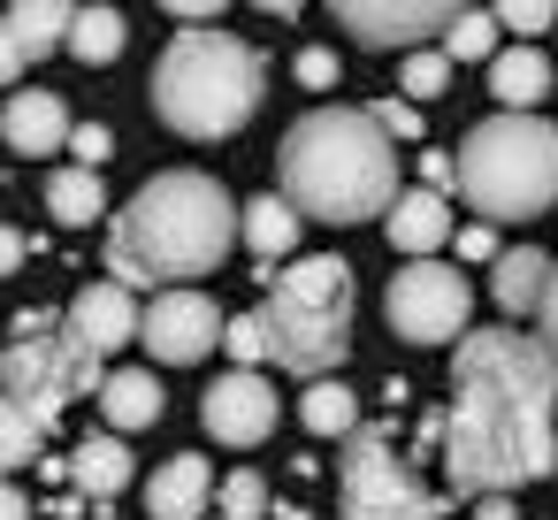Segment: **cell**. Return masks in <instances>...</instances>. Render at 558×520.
I'll list each match as a JSON object with an SVG mask.
<instances>
[{
    "label": "cell",
    "mask_w": 558,
    "mask_h": 520,
    "mask_svg": "<svg viewBox=\"0 0 558 520\" xmlns=\"http://www.w3.org/2000/svg\"><path fill=\"white\" fill-rule=\"evenodd\" d=\"M299 421H306L314 436H352V428H360V398H352L337 375H314L306 398H299Z\"/></svg>",
    "instance_id": "24"
},
{
    "label": "cell",
    "mask_w": 558,
    "mask_h": 520,
    "mask_svg": "<svg viewBox=\"0 0 558 520\" xmlns=\"http://www.w3.org/2000/svg\"><path fill=\"white\" fill-rule=\"evenodd\" d=\"M451 497H512L558 467V360L520 329H466L436 421Z\"/></svg>",
    "instance_id": "1"
},
{
    "label": "cell",
    "mask_w": 558,
    "mask_h": 520,
    "mask_svg": "<svg viewBox=\"0 0 558 520\" xmlns=\"http://www.w3.org/2000/svg\"><path fill=\"white\" fill-rule=\"evenodd\" d=\"M482 520H512V497H482Z\"/></svg>",
    "instance_id": "42"
},
{
    "label": "cell",
    "mask_w": 558,
    "mask_h": 520,
    "mask_svg": "<svg viewBox=\"0 0 558 520\" xmlns=\"http://www.w3.org/2000/svg\"><path fill=\"white\" fill-rule=\"evenodd\" d=\"M0 520H32V497H24L9 474H0Z\"/></svg>",
    "instance_id": "38"
},
{
    "label": "cell",
    "mask_w": 558,
    "mask_h": 520,
    "mask_svg": "<svg viewBox=\"0 0 558 520\" xmlns=\"http://www.w3.org/2000/svg\"><path fill=\"white\" fill-rule=\"evenodd\" d=\"M39 444H47V428H39L16 398H0V474L32 467V459H39Z\"/></svg>",
    "instance_id": "26"
},
{
    "label": "cell",
    "mask_w": 558,
    "mask_h": 520,
    "mask_svg": "<svg viewBox=\"0 0 558 520\" xmlns=\"http://www.w3.org/2000/svg\"><path fill=\"white\" fill-rule=\"evenodd\" d=\"M444 85H451V62H444V47H413V55H405V70H398V93L421 108V100H436Z\"/></svg>",
    "instance_id": "29"
},
{
    "label": "cell",
    "mask_w": 558,
    "mask_h": 520,
    "mask_svg": "<svg viewBox=\"0 0 558 520\" xmlns=\"http://www.w3.org/2000/svg\"><path fill=\"white\" fill-rule=\"evenodd\" d=\"M199 421L215 444H260V436H276V390L260 383V367H230L199 398Z\"/></svg>",
    "instance_id": "12"
},
{
    "label": "cell",
    "mask_w": 558,
    "mask_h": 520,
    "mask_svg": "<svg viewBox=\"0 0 558 520\" xmlns=\"http://www.w3.org/2000/svg\"><path fill=\"white\" fill-rule=\"evenodd\" d=\"M543 283H550V261H543L535 245H512V253H497V276H489V299H497L505 314H535V299H543Z\"/></svg>",
    "instance_id": "23"
},
{
    "label": "cell",
    "mask_w": 558,
    "mask_h": 520,
    "mask_svg": "<svg viewBox=\"0 0 558 520\" xmlns=\"http://www.w3.org/2000/svg\"><path fill=\"white\" fill-rule=\"evenodd\" d=\"M253 9H268V16H299L306 0H253Z\"/></svg>",
    "instance_id": "43"
},
{
    "label": "cell",
    "mask_w": 558,
    "mask_h": 520,
    "mask_svg": "<svg viewBox=\"0 0 558 520\" xmlns=\"http://www.w3.org/2000/svg\"><path fill=\"white\" fill-rule=\"evenodd\" d=\"M215 520H268V482L253 474V467H238V474H222L215 482V505H207Z\"/></svg>",
    "instance_id": "28"
},
{
    "label": "cell",
    "mask_w": 558,
    "mask_h": 520,
    "mask_svg": "<svg viewBox=\"0 0 558 520\" xmlns=\"http://www.w3.org/2000/svg\"><path fill=\"white\" fill-rule=\"evenodd\" d=\"M268 62L230 32H177L154 62V108L177 138H230L260 116Z\"/></svg>",
    "instance_id": "4"
},
{
    "label": "cell",
    "mask_w": 558,
    "mask_h": 520,
    "mask_svg": "<svg viewBox=\"0 0 558 520\" xmlns=\"http://www.w3.org/2000/svg\"><path fill=\"white\" fill-rule=\"evenodd\" d=\"M0 138H9V154H62L70 146L62 93H9V108H0Z\"/></svg>",
    "instance_id": "15"
},
{
    "label": "cell",
    "mask_w": 558,
    "mask_h": 520,
    "mask_svg": "<svg viewBox=\"0 0 558 520\" xmlns=\"http://www.w3.org/2000/svg\"><path fill=\"white\" fill-rule=\"evenodd\" d=\"M85 352H123V344H138V291H123L116 276H100V283H85L77 299H70V322H62Z\"/></svg>",
    "instance_id": "13"
},
{
    "label": "cell",
    "mask_w": 558,
    "mask_h": 520,
    "mask_svg": "<svg viewBox=\"0 0 558 520\" xmlns=\"http://www.w3.org/2000/svg\"><path fill=\"white\" fill-rule=\"evenodd\" d=\"M230 245H238V199L199 169H169L138 184L131 207L108 222V276L123 291H169L215 276Z\"/></svg>",
    "instance_id": "2"
},
{
    "label": "cell",
    "mask_w": 558,
    "mask_h": 520,
    "mask_svg": "<svg viewBox=\"0 0 558 520\" xmlns=\"http://www.w3.org/2000/svg\"><path fill=\"white\" fill-rule=\"evenodd\" d=\"M70 16H77V0H9V16H0V24L16 32L24 62H39V55H54L70 39Z\"/></svg>",
    "instance_id": "20"
},
{
    "label": "cell",
    "mask_w": 558,
    "mask_h": 520,
    "mask_svg": "<svg viewBox=\"0 0 558 520\" xmlns=\"http://www.w3.org/2000/svg\"><path fill=\"white\" fill-rule=\"evenodd\" d=\"M459 253H466V261H497V238H489V230H459Z\"/></svg>",
    "instance_id": "39"
},
{
    "label": "cell",
    "mask_w": 558,
    "mask_h": 520,
    "mask_svg": "<svg viewBox=\"0 0 558 520\" xmlns=\"http://www.w3.org/2000/svg\"><path fill=\"white\" fill-rule=\"evenodd\" d=\"M489 55H497V16L459 9V16L444 24V62H489Z\"/></svg>",
    "instance_id": "27"
},
{
    "label": "cell",
    "mask_w": 558,
    "mask_h": 520,
    "mask_svg": "<svg viewBox=\"0 0 558 520\" xmlns=\"http://www.w3.org/2000/svg\"><path fill=\"white\" fill-rule=\"evenodd\" d=\"M47 215H54L62 230L100 222V215H108V184H100V169H54V177H47Z\"/></svg>",
    "instance_id": "22"
},
{
    "label": "cell",
    "mask_w": 558,
    "mask_h": 520,
    "mask_svg": "<svg viewBox=\"0 0 558 520\" xmlns=\"http://www.w3.org/2000/svg\"><path fill=\"white\" fill-rule=\"evenodd\" d=\"M207 505H215V467L199 451H177V459L154 467V482H146L154 520H207Z\"/></svg>",
    "instance_id": "14"
},
{
    "label": "cell",
    "mask_w": 558,
    "mask_h": 520,
    "mask_svg": "<svg viewBox=\"0 0 558 520\" xmlns=\"http://www.w3.org/2000/svg\"><path fill=\"white\" fill-rule=\"evenodd\" d=\"M383 230H390V245L405 253V261H436V245L451 238V207H444V192H398L390 207H383Z\"/></svg>",
    "instance_id": "16"
},
{
    "label": "cell",
    "mask_w": 558,
    "mask_h": 520,
    "mask_svg": "<svg viewBox=\"0 0 558 520\" xmlns=\"http://www.w3.org/2000/svg\"><path fill=\"white\" fill-rule=\"evenodd\" d=\"M283 199L314 222H367L398 199V138L367 108H314L283 131Z\"/></svg>",
    "instance_id": "3"
},
{
    "label": "cell",
    "mask_w": 558,
    "mask_h": 520,
    "mask_svg": "<svg viewBox=\"0 0 558 520\" xmlns=\"http://www.w3.org/2000/svg\"><path fill=\"white\" fill-rule=\"evenodd\" d=\"M70 482H77L85 497L131 489V444H123V436H85V444L70 451Z\"/></svg>",
    "instance_id": "21"
},
{
    "label": "cell",
    "mask_w": 558,
    "mask_h": 520,
    "mask_svg": "<svg viewBox=\"0 0 558 520\" xmlns=\"http://www.w3.org/2000/svg\"><path fill=\"white\" fill-rule=\"evenodd\" d=\"M222 352H230L238 367H260V360H268V329H260V314H238V322H222Z\"/></svg>",
    "instance_id": "31"
},
{
    "label": "cell",
    "mask_w": 558,
    "mask_h": 520,
    "mask_svg": "<svg viewBox=\"0 0 558 520\" xmlns=\"http://www.w3.org/2000/svg\"><path fill=\"white\" fill-rule=\"evenodd\" d=\"M138 344H146L161 367H192V360H207V352L222 344V314H215L207 291L169 283V291H154V299L138 306Z\"/></svg>",
    "instance_id": "10"
},
{
    "label": "cell",
    "mask_w": 558,
    "mask_h": 520,
    "mask_svg": "<svg viewBox=\"0 0 558 520\" xmlns=\"http://www.w3.org/2000/svg\"><path fill=\"white\" fill-rule=\"evenodd\" d=\"M24 253H32V245H24L16 230H0V276H16V268H24Z\"/></svg>",
    "instance_id": "40"
},
{
    "label": "cell",
    "mask_w": 558,
    "mask_h": 520,
    "mask_svg": "<svg viewBox=\"0 0 558 520\" xmlns=\"http://www.w3.org/2000/svg\"><path fill=\"white\" fill-rule=\"evenodd\" d=\"M337 505L344 520H444L451 497H436L383 428H352L344 459H337Z\"/></svg>",
    "instance_id": "8"
},
{
    "label": "cell",
    "mask_w": 558,
    "mask_h": 520,
    "mask_svg": "<svg viewBox=\"0 0 558 520\" xmlns=\"http://www.w3.org/2000/svg\"><path fill=\"white\" fill-rule=\"evenodd\" d=\"M299 207L283 199V192H260L253 207H238V238L253 245V261H291V245H299Z\"/></svg>",
    "instance_id": "19"
},
{
    "label": "cell",
    "mask_w": 558,
    "mask_h": 520,
    "mask_svg": "<svg viewBox=\"0 0 558 520\" xmlns=\"http://www.w3.org/2000/svg\"><path fill=\"white\" fill-rule=\"evenodd\" d=\"M451 184L474 215L489 222H527L543 207H558V123L543 116H512L497 108L489 123H474L451 154Z\"/></svg>",
    "instance_id": "5"
},
{
    "label": "cell",
    "mask_w": 558,
    "mask_h": 520,
    "mask_svg": "<svg viewBox=\"0 0 558 520\" xmlns=\"http://www.w3.org/2000/svg\"><path fill=\"white\" fill-rule=\"evenodd\" d=\"M535 322H543V352L558 360V268H550V283H543V299H535Z\"/></svg>",
    "instance_id": "35"
},
{
    "label": "cell",
    "mask_w": 558,
    "mask_h": 520,
    "mask_svg": "<svg viewBox=\"0 0 558 520\" xmlns=\"http://www.w3.org/2000/svg\"><path fill=\"white\" fill-rule=\"evenodd\" d=\"M24 77V47H16V32L0 24V85H16Z\"/></svg>",
    "instance_id": "37"
},
{
    "label": "cell",
    "mask_w": 558,
    "mask_h": 520,
    "mask_svg": "<svg viewBox=\"0 0 558 520\" xmlns=\"http://www.w3.org/2000/svg\"><path fill=\"white\" fill-rule=\"evenodd\" d=\"M70 154H77V169H100L116 154V131L108 123H70Z\"/></svg>",
    "instance_id": "32"
},
{
    "label": "cell",
    "mask_w": 558,
    "mask_h": 520,
    "mask_svg": "<svg viewBox=\"0 0 558 520\" xmlns=\"http://www.w3.org/2000/svg\"><path fill=\"white\" fill-rule=\"evenodd\" d=\"M421 177H428V192H444L451 184V154H421Z\"/></svg>",
    "instance_id": "41"
},
{
    "label": "cell",
    "mask_w": 558,
    "mask_h": 520,
    "mask_svg": "<svg viewBox=\"0 0 558 520\" xmlns=\"http://www.w3.org/2000/svg\"><path fill=\"white\" fill-rule=\"evenodd\" d=\"M62 47H70V55H77L85 70H108V62L123 55V16H116V9H77V16H70V39H62Z\"/></svg>",
    "instance_id": "25"
},
{
    "label": "cell",
    "mask_w": 558,
    "mask_h": 520,
    "mask_svg": "<svg viewBox=\"0 0 558 520\" xmlns=\"http://www.w3.org/2000/svg\"><path fill=\"white\" fill-rule=\"evenodd\" d=\"M383 314L405 344H459L466 337V314H474V291L459 268L444 261H405L383 291Z\"/></svg>",
    "instance_id": "9"
},
{
    "label": "cell",
    "mask_w": 558,
    "mask_h": 520,
    "mask_svg": "<svg viewBox=\"0 0 558 520\" xmlns=\"http://www.w3.org/2000/svg\"><path fill=\"white\" fill-rule=\"evenodd\" d=\"M489 16H497V32H520L527 39V32H550L558 24V0H497Z\"/></svg>",
    "instance_id": "30"
},
{
    "label": "cell",
    "mask_w": 558,
    "mask_h": 520,
    "mask_svg": "<svg viewBox=\"0 0 558 520\" xmlns=\"http://www.w3.org/2000/svg\"><path fill=\"white\" fill-rule=\"evenodd\" d=\"M260 329H268V360L306 375V383L344 367V352H352V268L337 253L276 268L268 299H260Z\"/></svg>",
    "instance_id": "6"
},
{
    "label": "cell",
    "mask_w": 558,
    "mask_h": 520,
    "mask_svg": "<svg viewBox=\"0 0 558 520\" xmlns=\"http://www.w3.org/2000/svg\"><path fill=\"white\" fill-rule=\"evenodd\" d=\"M161 9H169V16H184V24H207V16H222V9H230V0H161Z\"/></svg>",
    "instance_id": "36"
},
{
    "label": "cell",
    "mask_w": 558,
    "mask_h": 520,
    "mask_svg": "<svg viewBox=\"0 0 558 520\" xmlns=\"http://www.w3.org/2000/svg\"><path fill=\"white\" fill-rule=\"evenodd\" d=\"M100 413H108V428L116 436H131V428H154L161 421V383L146 375V367H116V375H100Z\"/></svg>",
    "instance_id": "18"
},
{
    "label": "cell",
    "mask_w": 558,
    "mask_h": 520,
    "mask_svg": "<svg viewBox=\"0 0 558 520\" xmlns=\"http://www.w3.org/2000/svg\"><path fill=\"white\" fill-rule=\"evenodd\" d=\"M100 352H85L62 322H47V314H24L16 322V344L0 352V398H16L39 428H54L77 398H93L100 390Z\"/></svg>",
    "instance_id": "7"
},
{
    "label": "cell",
    "mask_w": 558,
    "mask_h": 520,
    "mask_svg": "<svg viewBox=\"0 0 558 520\" xmlns=\"http://www.w3.org/2000/svg\"><path fill=\"white\" fill-rule=\"evenodd\" d=\"M367 116H375L383 138H413V131H421V108H413V100H375Z\"/></svg>",
    "instance_id": "33"
},
{
    "label": "cell",
    "mask_w": 558,
    "mask_h": 520,
    "mask_svg": "<svg viewBox=\"0 0 558 520\" xmlns=\"http://www.w3.org/2000/svg\"><path fill=\"white\" fill-rule=\"evenodd\" d=\"M466 0H329V16L360 39V47H421L428 32H444Z\"/></svg>",
    "instance_id": "11"
},
{
    "label": "cell",
    "mask_w": 558,
    "mask_h": 520,
    "mask_svg": "<svg viewBox=\"0 0 558 520\" xmlns=\"http://www.w3.org/2000/svg\"><path fill=\"white\" fill-rule=\"evenodd\" d=\"M489 93H497V108H512V116H535L543 108V93H550V55L543 47H505V55H489Z\"/></svg>",
    "instance_id": "17"
},
{
    "label": "cell",
    "mask_w": 558,
    "mask_h": 520,
    "mask_svg": "<svg viewBox=\"0 0 558 520\" xmlns=\"http://www.w3.org/2000/svg\"><path fill=\"white\" fill-rule=\"evenodd\" d=\"M299 85H306V93H329V85H337V55H329V47H306V55H299Z\"/></svg>",
    "instance_id": "34"
}]
</instances>
